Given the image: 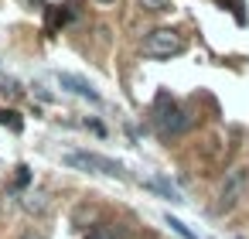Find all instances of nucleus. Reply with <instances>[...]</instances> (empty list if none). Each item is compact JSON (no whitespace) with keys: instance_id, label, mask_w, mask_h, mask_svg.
Instances as JSON below:
<instances>
[{"instance_id":"obj_1","label":"nucleus","mask_w":249,"mask_h":239,"mask_svg":"<svg viewBox=\"0 0 249 239\" xmlns=\"http://www.w3.org/2000/svg\"><path fill=\"white\" fill-rule=\"evenodd\" d=\"M62 164H65V167H75V171H92V174L126 178V171H123L120 161L103 157V154H92V150H69V154H62Z\"/></svg>"},{"instance_id":"obj_2","label":"nucleus","mask_w":249,"mask_h":239,"mask_svg":"<svg viewBox=\"0 0 249 239\" xmlns=\"http://www.w3.org/2000/svg\"><path fill=\"white\" fill-rule=\"evenodd\" d=\"M246 188H249V174H246V167H232V171H225V178H222V188H218V195H215L212 212H215V215L232 212V208L239 205V198L246 195Z\"/></svg>"},{"instance_id":"obj_3","label":"nucleus","mask_w":249,"mask_h":239,"mask_svg":"<svg viewBox=\"0 0 249 239\" xmlns=\"http://www.w3.org/2000/svg\"><path fill=\"white\" fill-rule=\"evenodd\" d=\"M140 52H143L147 58H174V55L184 52V38H181L174 28H157V31H150V35L140 41Z\"/></svg>"},{"instance_id":"obj_4","label":"nucleus","mask_w":249,"mask_h":239,"mask_svg":"<svg viewBox=\"0 0 249 239\" xmlns=\"http://www.w3.org/2000/svg\"><path fill=\"white\" fill-rule=\"evenodd\" d=\"M154 110H157V133H160V137H178V133L188 130V116L174 106V99H171L167 92L157 96Z\"/></svg>"},{"instance_id":"obj_5","label":"nucleus","mask_w":249,"mask_h":239,"mask_svg":"<svg viewBox=\"0 0 249 239\" xmlns=\"http://www.w3.org/2000/svg\"><path fill=\"white\" fill-rule=\"evenodd\" d=\"M58 82H62L69 92H75V96H82V99H89V103H99V92H96L86 79H79V75H72V72H58Z\"/></svg>"},{"instance_id":"obj_6","label":"nucleus","mask_w":249,"mask_h":239,"mask_svg":"<svg viewBox=\"0 0 249 239\" xmlns=\"http://www.w3.org/2000/svg\"><path fill=\"white\" fill-rule=\"evenodd\" d=\"M21 208L31 212V215H45V212H48V195H45V191H31V195L21 198Z\"/></svg>"},{"instance_id":"obj_7","label":"nucleus","mask_w":249,"mask_h":239,"mask_svg":"<svg viewBox=\"0 0 249 239\" xmlns=\"http://www.w3.org/2000/svg\"><path fill=\"white\" fill-rule=\"evenodd\" d=\"M72 222H75L79 229L96 225V222H99V212H96V208H75V212H72Z\"/></svg>"},{"instance_id":"obj_8","label":"nucleus","mask_w":249,"mask_h":239,"mask_svg":"<svg viewBox=\"0 0 249 239\" xmlns=\"http://www.w3.org/2000/svg\"><path fill=\"white\" fill-rule=\"evenodd\" d=\"M147 188H150V191H160V195H164V198H171V202H181V198H178V191H174V184H167V181H160V178L147 181Z\"/></svg>"},{"instance_id":"obj_9","label":"nucleus","mask_w":249,"mask_h":239,"mask_svg":"<svg viewBox=\"0 0 249 239\" xmlns=\"http://www.w3.org/2000/svg\"><path fill=\"white\" fill-rule=\"evenodd\" d=\"M137 4L150 14H160V11H171V0H137Z\"/></svg>"},{"instance_id":"obj_10","label":"nucleus","mask_w":249,"mask_h":239,"mask_svg":"<svg viewBox=\"0 0 249 239\" xmlns=\"http://www.w3.org/2000/svg\"><path fill=\"white\" fill-rule=\"evenodd\" d=\"M167 225H171V229H174L178 236H184V239H195V232H191V229H188V225H184L181 219H174V215H167Z\"/></svg>"},{"instance_id":"obj_11","label":"nucleus","mask_w":249,"mask_h":239,"mask_svg":"<svg viewBox=\"0 0 249 239\" xmlns=\"http://www.w3.org/2000/svg\"><path fill=\"white\" fill-rule=\"evenodd\" d=\"M0 123H4V127H11V130H21V116H18V113H7V110L0 113Z\"/></svg>"},{"instance_id":"obj_12","label":"nucleus","mask_w":249,"mask_h":239,"mask_svg":"<svg viewBox=\"0 0 249 239\" xmlns=\"http://www.w3.org/2000/svg\"><path fill=\"white\" fill-rule=\"evenodd\" d=\"M28 184H31V167L21 164V167H18V188H28Z\"/></svg>"},{"instance_id":"obj_13","label":"nucleus","mask_w":249,"mask_h":239,"mask_svg":"<svg viewBox=\"0 0 249 239\" xmlns=\"http://www.w3.org/2000/svg\"><path fill=\"white\" fill-rule=\"evenodd\" d=\"M86 127H89L92 133H99V137H106V127H103L99 120H86Z\"/></svg>"},{"instance_id":"obj_14","label":"nucleus","mask_w":249,"mask_h":239,"mask_svg":"<svg viewBox=\"0 0 249 239\" xmlns=\"http://www.w3.org/2000/svg\"><path fill=\"white\" fill-rule=\"evenodd\" d=\"M4 92H7V96H18L21 89H18V82H11V79H7V82H4Z\"/></svg>"},{"instance_id":"obj_15","label":"nucleus","mask_w":249,"mask_h":239,"mask_svg":"<svg viewBox=\"0 0 249 239\" xmlns=\"http://www.w3.org/2000/svg\"><path fill=\"white\" fill-rule=\"evenodd\" d=\"M86 239H113V236H109V232H103V229H96V232H89Z\"/></svg>"},{"instance_id":"obj_16","label":"nucleus","mask_w":249,"mask_h":239,"mask_svg":"<svg viewBox=\"0 0 249 239\" xmlns=\"http://www.w3.org/2000/svg\"><path fill=\"white\" fill-rule=\"evenodd\" d=\"M21 239H45V236H38V232H24Z\"/></svg>"},{"instance_id":"obj_17","label":"nucleus","mask_w":249,"mask_h":239,"mask_svg":"<svg viewBox=\"0 0 249 239\" xmlns=\"http://www.w3.org/2000/svg\"><path fill=\"white\" fill-rule=\"evenodd\" d=\"M21 4H28V7H41V0H21Z\"/></svg>"},{"instance_id":"obj_18","label":"nucleus","mask_w":249,"mask_h":239,"mask_svg":"<svg viewBox=\"0 0 249 239\" xmlns=\"http://www.w3.org/2000/svg\"><path fill=\"white\" fill-rule=\"evenodd\" d=\"M103 4H113V0H103Z\"/></svg>"}]
</instances>
